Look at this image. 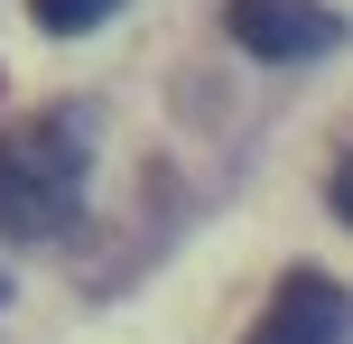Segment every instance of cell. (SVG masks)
Listing matches in <instances>:
<instances>
[{"mask_svg": "<svg viewBox=\"0 0 353 344\" xmlns=\"http://www.w3.org/2000/svg\"><path fill=\"white\" fill-rule=\"evenodd\" d=\"M74 205H84V130H65V140H19L0 149V233L10 242H47L74 223Z\"/></svg>", "mask_w": 353, "mask_h": 344, "instance_id": "6da1fadb", "label": "cell"}, {"mask_svg": "<svg viewBox=\"0 0 353 344\" xmlns=\"http://www.w3.org/2000/svg\"><path fill=\"white\" fill-rule=\"evenodd\" d=\"M223 28L242 56H270V65H307L344 37V10L325 0H223Z\"/></svg>", "mask_w": 353, "mask_h": 344, "instance_id": "7a4b0ae2", "label": "cell"}, {"mask_svg": "<svg viewBox=\"0 0 353 344\" xmlns=\"http://www.w3.org/2000/svg\"><path fill=\"white\" fill-rule=\"evenodd\" d=\"M344 335H353V298L325 270H288L279 289H270V307L251 316L242 344H344Z\"/></svg>", "mask_w": 353, "mask_h": 344, "instance_id": "3957f363", "label": "cell"}, {"mask_svg": "<svg viewBox=\"0 0 353 344\" xmlns=\"http://www.w3.org/2000/svg\"><path fill=\"white\" fill-rule=\"evenodd\" d=\"M112 10H121V0H28V19L47 37H84L93 19H112Z\"/></svg>", "mask_w": 353, "mask_h": 344, "instance_id": "277c9868", "label": "cell"}, {"mask_svg": "<svg viewBox=\"0 0 353 344\" xmlns=\"http://www.w3.org/2000/svg\"><path fill=\"white\" fill-rule=\"evenodd\" d=\"M335 214H344V223H353V159H344V168H335Z\"/></svg>", "mask_w": 353, "mask_h": 344, "instance_id": "5b68a950", "label": "cell"}]
</instances>
